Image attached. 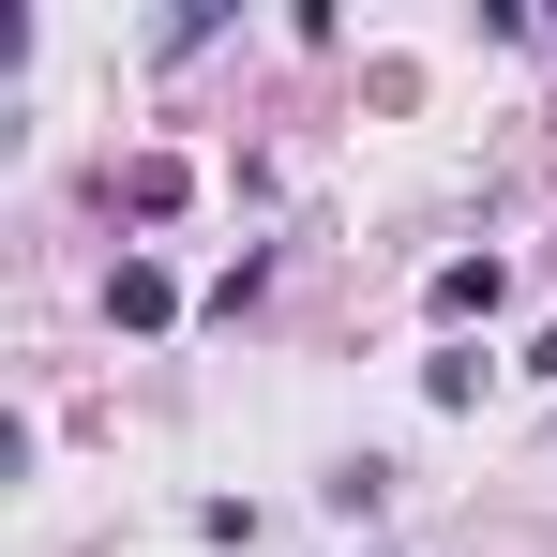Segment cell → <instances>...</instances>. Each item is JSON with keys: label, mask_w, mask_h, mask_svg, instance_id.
<instances>
[{"label": "cell", "mask_w": 557, "mask_h": 557, "mask_svg": "<svg viewBox=\"0 0 557 557\" xmlns=\"http://www.w3.org/2000/svg\"><path fill=\"white\" fill-rule=\"evenodd\" d=\"M106 317H121V332H166V317H182V286L151 272V257H121V272H106Z\"/></svg>", "instance_id": "obj_1"}, {"label": "cell", "mask_w": 557, "mask_h": 557, "mask_svg": "<svg viewBox=\"0 0 557 557\" xmlns=\"http://www.w3.org/2000/svg\"><path fill=\"white\" fill-rule=\"evenodd\" d=\"M497 286H512L497 257H453V272H437V317H497Z\"/></svg>", "instance_id": "obj_2"}]
</instances>
